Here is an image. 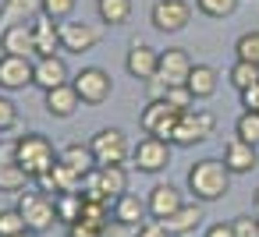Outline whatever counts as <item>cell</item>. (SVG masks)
I'll return each mask as SVG.
<instances>
[{
  "label": "cell",
  "mask_w": 259,
  "mask_h": 237,
  "mask_svg": "<svg viewBox=\"0 0 259 237\" xmlns=\"http://www.w3.org/2000/svg\"><path fill=\"white\" fill-rule=\"evenodd\" d=\"M71 85H75V92L82 96L85 106H100L114 92V78L103 68H82L78 75H71Z\"/></svg>",
  "instance_id": "ba28073f"
},
{
  "label": "cell",
  "mask_w": 259,
  "mask_h": 237,
  "mask_svg": "<svg viewBox=\"0 0 259 237\" xmlns=\"http://www.w3.org/2000/svg\"><path fill=\"white\" fill-rule=\"evenodd\" d=\"M75 177H85V173H93L96 170V156H93V149H89V142L82 145V142H71V145H64L61 149V156H57Z\"/></svg>",
  "instance_id": "cb8c5ba5"
},
{
  "label": "cell",
  "mask_w": 259,
  "mask_h": 237,
  "mask_svg": "<svg viewBox=\"0 0 259 237\" xmlns=\"http://www.w3.org/2000/svg\"><path fill=\"white\" fill-rule=\"evenodd\" d=\"M71 82V71L64 64L61 53H50V57H36V71H32V85H39L43 92L57 89V85H68Z\"/></svg>",
  "instance_id": "9a60e30c"
},
{
  "label": "cell",
  "mask_w": 259,
  "mask_h": 237,
  "mask_svg": "<svg viewBox=\"0 0 259 237\" xmlns=\"http://www.w3.org/2000/svg\"><path fill=\"white\" fill-rule=\"evenodd\" d=\"M156 68H160V50H153L146 43H132V50L124 57V71L135 82H153L156 78Z\"/></svg>",
  "instance_id": "5bb4252c"
},
{
  "label": "cell",
  "mask_w": 259,
  "mask_h": 237,
  "mask_svg": "<svg viewBox=\"0 0 259 237\" xmlns=\"http://www.w3.org/2000/svg\"><path fill=\"white\" fill-rule=\"evenodd\" d=\"M241 0H195V11L206 18H231Z\"/></svg>",
  "instance_id": "4dcf8cb0"
},
{
  "label": "cell",
  "mask_w": 259,
  "mask_h": 237,
  "mask_svg": "<svg viewBox=\"0 0 259 237\" xmlns=\"http://www.w3.org/2000/svg\"><path fill=\"white\" fill-rule=\"evenodd\" d=\"M132 237H170V233H167V226H163L160 219H153V216H149L146 223H139V226H135V233H132Z\"/></svg>",
  "instance_id": "8d00e7d4"
},
{
  "label": "cell",
  "mask_w": 259,
  "mask_h": 237,
  "mask_svg": "<svg viewBox=\"0 0 259 237\" xmlns=\"http://www.w3.org/2000/svg\"><path fill=\"white\" fill-rule=\"evenodd\" d=\"M68 237H103V230L93 226V223H85V219H78V223L68 226Z\"/></svg>",
  "instance_id": "74e56055"
},
{
  "label": "cell",
  "mask_w": 259,
  "mask_h": 237,
  "mask_svg": "<svg viewBox=\"0 0 259 237\" xmlns=\"http://www.w3.org/2000/svg\"><path fill=\"white\" fill-rule=\"evenodd\" d=\"M178 110L170 106V103H163L160 96L156 99H149L146 106H142V113H139V128H142V135H153V138H167L170 142V135H174V128H178Z\"/></svg>",
  "instance_id": "52a82bcc"
},
{
  "label": "cell",
  "mask_w": 259,
  "mask_h": 237,
  "mask_svg": "<svg viewBox=\"0 0 259 237\" xmlns=\"http://www.w3.org/2000/svg\"><path fill=\"white\" fill-rule=\"evenodd\" d=\"M185 85H188V92L195 96V103H199V99H213L217 89H220V71L209 68V64H192V75H188Z\"/></svg>",
  "instance_id": "603a6c76"
},
{
  "label": "cell",
  "mask_w": 259,
  "mask_h": 237,
  "mask_svg": "<svg viewBox=\"0 0 259 237\" xmlns=\"http://www.w3.org/2000/svg\"><path fill=\"white\" fill-rule=\"evenodd\" d=\"M0 50H4V53H15V57H32V53H36L32 22H29V25H8V29H0Z\"/></svg>",
  "instance_id": "ffe728a7"
},
{
  "label": "cell",
  "mask_w": 259,
  "mask_h": 237,
  "mask_svg": "<svg viewBox=\"0 0 259 237\" xmlns=\"http://www.w3.org/2000/svg\"><path fill=\"white\" fill-rule=\"evenodd\" d=\"M22 230H29V226H25L18 209H0V237H15Z\"/></svg>",
  "instance_id": "836d02e7"
},
{
  "label": "cell",
  "mask_w": 259,
  "mask_h": 237,
  "mask_svg": "<svg viewBox=\"0 0 259 237\" xmlns=\"http://www.w3.org/2000/svg\"><path fill=\"white\" fill-rule=\"evenodd\" d=\"M43 106H47V113H50V117L64 121V117H71V113L82 106V96H78V92H75V85L68 82V85H57V89L43 92Z\"/></svg>",
  "instance_id": "ac0fdd59"
},
{
  "label": "cell",
  "mask_w": 259,
  "mask_h": 237,
  "mask_svg": "<svg viewBox=\"0 0 259 237\" xmlns=\"http://www.w3.org/2000/svg\"><path fill=\"white\" fill-rule=\"evenodd\" d=\"M100 39H103V32L96 25H89V22H61V50L64 53H78L82 57V53L96 50Z\"/></svg>",
  "instance_id": "30bf717a"
},
{
  "label": "cell",
  "mask_w": 259,
  "mask_h": 237,
  "mask_svg": "<svg viewBox=\"0 0 259 237\" xmlns=\"http://www.w3.org/2000/svg\"><path fill=\"white\" fill-rule=\"evenodd\" d=\"M89 149L96 156V166H124L132 159V145L121 128H100L89 138Z\"/></svg>",
  "instance_id": "5b68a950"
},
{
  "label": "cell",
  "mask_w": 259,
  "mask_h": 237,
  "mask_svg": "<svg viewBox=\"0 0 259 237\" xmlns=\"http://www.w3.org/2000/svg\"><path fill=\"white\" fill-rule=\"evenodd\" d=\"M188 75H192V57H188V50L170 46V50H163V53H160L156 82H160L163 89H167V85H185V82H188Z\"/></svg>",
  "instance_id": "8fae6325"
},
{
  "label": "cell",
  "mask_w": 259,
  "mask_h": 237,
  "mask_svg": "<svg viewBox=\"0 0 259 237\" xmlns=\"http://www.w3.org/2000/svg\"><path fill=\"white\" fill-rule=\"evenodd\" d=\"M252 205H255V212H259V188H255V195H252Z\"/></svg>",
  "instance_id": "b9f144b4"
},
{
  "label": "cell",
  "mask_w": 259,
  "mask_h": 237,
  "mask_svg": "<svg viewBox=\"0 0 259 237\" xmlns=\"http://www.w3.org/2000/svg\"><path fill=\"white\" fill-rule=\"evenodd\" d=\"M54 198H57V223L71 226V223L82 219V212H85V198H82V191H64V195H54Z\"/></svg>",
  "instance_id": "484cf974"
},
{
  "label": "cell",
  "mask_w": 259,
  "mask_h": 237,
  "mask_svg": "<svg viewBox=\"0 0 259 237\" xmlns=\"http://www.w3.org/2000/svg\"><path fill=\"white\" fill-rule=\"evenodd\" d=\"M149 22H153L156 32H167V36L181 32L192 22V4L188 0H156V4L149 8Z\"/></svg>",
  "instance_id": "9c48e42d"
},
{
  "label": "cell",
  "mask_w": 259,
  "mask_h": 237,
  "mask_svg": "<svg viewBox=\"0 0 259 237\" xmlns=\"http://www.w3.org/2000/svg\"><path fill=\"white\" fill-rule=\"evenodd\" d=\"M241 106L259 113V85H252V89H245V92H241Z\"/></svg>",
  "instance_id": "ab89813d"
},
{
  "label": "cell",
  "mask_w": 259,
  "mask_h": 237,
  "mask_svg": "<svg viewBox=\"0 0 259 237\" xmlns=\"http://www.w3.org/2000/svg\"><path fill=\"white\" fill-rule=\"evenodd\" d=\"M231 177H234V173L224 166V159L206 156V159H199V163L188 166L185 184H188L192 198L206 205V202H220V198H227V191H231Z\"/></svg>",
  "instance_id": "6da1fadb"
},
{
  "label": "cell",
  "mask_w": 259,
  "mask_h": 237,
  "mask_svg": "<svg viewBox=\"0 0 259 237\" xmlns=\"http://www.w3.org/2000/svg\"><path fill=\"white\" fill-rule=\"evenodd\" d=\"M234 61H248L259 64V29H248L234 39Z\"/></svg>",
  "instance_id": "f546056e"
},
{
  "label": "cell",
  "mask_w": 259,
  "mask_h": 237,
  "mask_svg": "<svg viewBox=\"0 0 259 237\" xmlns=\"http://www.w3.org/2000/svg\"><path fill=\"white\" fill-rule=\"evenodd\" d=\"M32 36H36V57L61 53V22L39 15V18L32 22Z\"/></svg>",
  "instance_id": "7402d4cb"
},
{
  "label": "cell",
  "mask_w": 259,
  "mask_h": 237,
  "mask_svg": "<svg viewBox=\"0 0 259 237\" xmlns=\"http://www.w3.org/2000/svg\"><path fill=\"white\" fill-rule=\"evenodd\" d=\"M146 205H149V216H153V219H167V216H174V212L185 205V191H181L178 184H170V181H160V184L149 188Z\"/></svg>",
  "instance_id": "4fadbf2b"
},
{
  "label": "cell",
  "mask_w": 259,
  "mask_h": 237,
  "mask_svg": "<svg viewBox=\"0 0 259 237\" xmlns=\"http://www.w3.org/2000/svg\"><path fill=\"white\" fill-rule=\"evenodd\" d=\"M78 8V0H43V15L54 22H68Z\"/></svg>",
  "instance_id": "d6a6232c"
},
{
  "label": "cell",
  "mask_w": 259,
  "mask_h": 237,
  "mask_svg": "<svg viewBox=\"0 0 259 237\" xmlns=\"http://www.w3.org/2000/svg\"><path fill=\"white\" fill-rule=\"evenodd\" d=\"M234 237H259V219L252 216H234Z\"/></svg>",
  "instance_id": "d590c367"
},
{
  "label": "cell",
  "mask_w": 259,
  "mask_h": 237,
  "mask_svg": "<svg viewBox=\"0 0 259 237\" xmlns=\"http://www.w3.org/2000/svg\"><path fill=\"white\" fill-rule=\"evenodd\" d=\"M57 149H54V142L47 138V135H22L18 142H15V149H11V159L29 173V181H36V177H43L54 163H57Z\"/></svg>",
  "instance_id": "7a4b0ae2"
},
{
  "label": "cell",
  "mask_w": 259,
  "mask_h": 237,
  "mask_svg": "<svg viewBox=\"0 0 259 237\" xmlns=\"http://www.w3.org/2000/svg\"><path fill=\"white\" fill-rule=\"evenodd\" d=\"M160 99H163V103H170L178 113H185V110H192V106H195V96L188 92V85H167V89L160 92Z\"/></svg>",
  "instance_id": "1f68e13d"
},
{
  "label": "cell",
  "mask_w": 259,
  "mask_h": 237,
  "mask_svg": "<svg viewBox=\"0 0 259 237\" xmlns=\"http://www.w3.org/2000/svg\"><path fill=\"white\" fill-rule=\"evenodd\" d=\"M206 237H234V223H213V226H206Z\"/></svg>",
  "instance_id": "f35d334b"
},
{
  "label": "cell",
  "mask_w": 259,
  "mask_h": 237,
  "mask_svg": "<svg viewBox=\"0 0 259 237\" xmlns=\"http://www.w3.org/2000/svg\"><path fill=\"white\" fill-rule=\"evenodd\" d=\"M25 219V226L32 233H47L57 223V198L47 191H18V205H15Z\"/></svg>",
  "instance_id": "3957f363"
},
{
  "label": "cell",
  "mask_w": 259,
  "mask_h": 237,
  "mask_svg": "<svg viewBox=\"0 0 259 237\" xmlns=\"http://www.w3.org/2000/svg\"><path fill=\"white\" fill-rule=\"evenodd\" d=\"M96 15L107 29H117L132 18V0H96Z\"/></svg>",
  "instance_id": "d4e9b609"
},
{
  "label": "cell",
  "mask_w": 259,
  "mask_h": 237,
  "mask_svg": "<svg viewBox=\"0 0 259 237\" xmlns=\"http://www.w3.org/2000/svg\"><path fill=\"white\" fill-rule=\"evenodd\" d=\"M11 128H18V106L8 96H0V135L11 131Z\"/></svg>",
  "instance_id": "e575fe53"
},
{
  "label": "cell",
  "mask_w": 259,
  "mask_h": 237,
  "mask_svg": "<svg viewBox=\"0 0 259 237\" xmlns=\"http://www.w3.org/2000/svg\"><path fill=\"white\" fill-rule=\"evenodd\" d=\"M110 212H114V223H117V226H139V223H146L149 205H146V198L124 191V195H117V198L110 202Z\"/></svg>",
  "instance_id": "e0dca14e"
},
{
  "label": "cell",
  "mask_w": 259,
  "mask_h": 237,
  "mask_svg": "<svg viewBox=\"0 0 259 237\" xmlns=\"http://www.w3.org/2000/svg\"><path fill=\"white\" fill-rule=\"evenodd\" d=\"M39 15H43V0H4V4H0V29L29 25Z\"/></svg>",
  "instance_id": "44dd1931"
},
{
  "label": "cell",
  "mask_w": 259,
  "mask_h": 237,
  "mask_svg": "<svg viewBox=\"0 0 259 237\" xmlns=\"http://www.w3.org/2000/svg\"><path fill=\"white\" fill-rule=\"evenodd\" d=\"M206 219V212H202V202H185L174 216H167V219H160L163 226H167V233L170 237H188L192 230H199V223Z\"/></svg>",
  "instance_id": "d6986e66"
},
{
  "label": "cell",
  "mask_w": 259,
  "mask_h": 237,
  "mask_svg": "<svg viewBox=\"0 0 259 237\" xmlns=\"http://www.w3.org/2000/svg\"><path fill=\"white\" fill-rule=\"evenodd\" d=\"M227 82L238 89V92H245V89H252V85H259V64H248V61H234L231 64V71H227Z\"/></svg>",
  "instance_id": "4316f807"
},
{
  "label": "cell",
  "mask_w": 259,
  "mask_h": 237,
  "mask_svg": "<svg viewBox=\"0 0 259 237\" xmlns=\"http://www.w3.org/2000/svg\"><path fill=\"white\" fill-rule=\"evenodd\" d=\"M217 135V117L209 113V110H185L181 117H178V128H174V135H170V145H178V149H192V145H199V142H206V138H213Z\"/></svg>",
  "instance_id": "277c9868"
},
{
  "label": "cell",
  "mask_w": 259,
  "mask_h": 237,
  "mask_svg": "<svg viewBox=\"0 0 259 237\" xmlns=\"http://www.w3.org/2000/svg\"><path fill=\"white\" fill-rule=\"evenodd\" d=\"M224 166H227L234 177L252 173V170L259 166V145H248V142H241V138H231V142L224 145Z\"/></svg>",
  "instance_id": "2e32d148"
},
{
  "label": "cell",
  "mask_w": 259,
  "mask_h": 237,
  "mask_svg": "<svg viewBox=\"0 0 259 237\" xmlns=\"http://www.w3.org/2000/svg\"><path fill=\"white\" fill-rule=\"evenodd\" d=\"M15 237H39V233H32V230H22V233H15Z\"/></svg>",
  "instance_id": "60d3db41"
},
{
  "label": "cell",
  "mask_w": 259,
  "mask_h": 237,
  "mask_svg": "<svg viewBox=\"0 0 259 237\" xmlns=\"http://www.w3.org/2000/svg\"><path fill=\"white\" fill-rule=\"evenodd\" d=\"M32 71H36V61L15 57V53H0V89H8V92L29 89L32 85Z\"/></svg>",
  "instance_id": "7c38bea8"
},
{
  "label": "cell",
  "mask_w": 259,
  "mask_h": 237,
  "mask_svg": "<svg viewBox=\"0 0 259 237\" xmlns=\"http://www.w3.org/2000/svg\"><path fill=\"white\" fill-rule=\"evenodd\" d=\"M234 138L248 142V145H259V113L255 110H241L238 121H234Z\"/></svg>",
  "instance_id": "f1b7e54d"
},
{
  "label": "cell",
  "mask_w": 259,
  "mask_h": 237,
  "mask_svg": "<svg viewBox=\"0 0 259 237\" xmlns=\"http://www.w3.org/2000/svg\"><path fill=\"white\" fill-rule=\"evenodd\" d=\"M25 181H29V173L11 159V163H0V191L4 195H18V191H25Z\"/></svg>",
  "instance_id": "83f0119b"
},
{
  "label": "cell",
  "mask_w": 259,
  "mask_h": 237,
  "mask_svg": "<svg viewBox=\"0 0 259 237\" xmlns=\"http://www.w3.org/2000/svg\"><path fill=\"white\" fill-rule=\"evenodd\" d=\"M170 152H174V145L167 138L146 135V138H139V145H132V166L139 173H160L170 166Z\"/></svg>",
  "instance_id": "8992f818"
}]
</instances>
